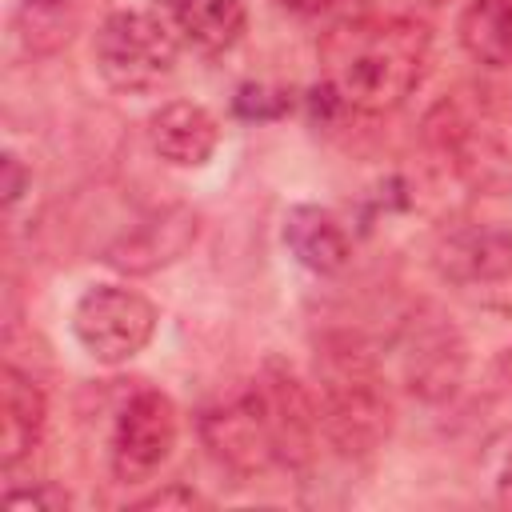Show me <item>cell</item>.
<instances>
[{
    "mask_svg": "<svg viewBox=\"0 0 512 512\" xmlns=\"http://www.w3.org/2000/svg\"><path fill=\"white\" fill-rule=\"evenodd\" d=\"M432 36L412 16H344L320 36V96L340 112L388 116L428 76Z\"/></svg>",
    "mask_w": 512,
    "mask_h": 512,
    "instance_id": "1",
    "label": "cell"
},
{
    "mask_svg": "<svg viewBox=\"0 0 512 512\" xmlns=\"http://www.w3.org/2000/svg\"><path fill=\"white\" fill-rule=\"evenodd\" d=\"M280 240L288 256L312 276H340L352 264V236L332 208L292 204L280 220Z\"/></svg>",
    "mask_w": 512,
    "mask_h": 512,
    "instance_id": "13",
    "label": "cell"
},
{
    "mask_svg": "<svg viewBox=\"0 0 512 512\" xmlns=\"http://www.w3.org/2000/svg\"><path fill=\"white\" fill-rule=\"evenodd\" d=\"M456 44L484 68H512V0H464Z\"/></svg>",
    "mask_w": 512,
    "mask_h": 512,
    "instance_id": "16",
    "label": "cell"
},
{
    "mask_svg": "<svg viewBox=\"0 0 512 512\" xmlns=\"http://www.w3.org/2000/svg\"><path fill=\"white\" fill-rule=\"evenodd\" d=\"M464 340L440 312H416L400 336V376L420 400H444L464 376Z\"/></svg>",
    "mask_w": 512,
    "mask_h": 512,
    "instance_id": "9",
    "label": "cell"
},
{
    "mask_svg": "<svg viewBox=\"0 0 512 512\" xmlns=\"http://www.w3.org/2000/svg\"><path fill=\"white\" fill-rule=\"evenodd\" d=\"M88 0H16L12 8V32L20 48L36 60L60 56L84 28Z\"/></svg>",
    "mask_w": 512,
    "mask_h": 512,
    "instance_id": "15",
    "label": "cell"
},
{
    "mask_svg": "<svg viewBox=\"0 0 512 512\" xmlns=\"http://www.w3.org/2000/svg\"><path fill=\"white\" fill-rule=\"evenodd\" d=\"M424 140L436 160L476 192H504L512 188V148L504 144L500 128L484 116V108L444 96L424 116Z\"/></svg>",
    "mask_w": 512,
    "mask_h": 512,
    "instance_id": "4",
    "label": "cell"
},
{
    "mask_svg": "<svg viewBox=\"0 0 512 512\" xmlns=\"http://www.w3.org/2000/svg\"><path fill=\"white\" fill-rule=\"evenodd\" d=\"M4 504L8 508H36V512H60V508H68L72 500H68V492L64 488H56L52 480H32V484H24V488H4Z\"/></svg>",
    "mask_w": 512,
    "mask_h": 512,
    "instance_id": "17",
    "label": "cell"
},
{
    "mask_svg": "<svg viewBox=\"0 0 512 512\" xmlns=\"http://www.w3.org/2000/svg\"><path fill=\"white\" fill-rule=\"evenodd\" d=\"M156 328H160V308L152 304V296H144L124 280L92 284L72 304L76 344L84 348V356L108 368L136 360L152 344Z\"/></svg>",
    "mask_w": 512,
    "mask_h": 512,
    "instance_id": "5",
    "label": "cell"
},
{
    "mask_svg": "<svg viewBox=\"0 0 512 512\" xmlns=\"http://www.w3.org/2000/svg\"><path fill=\"white\" fill-rule=\"evenodd\" d=\"M196 428H200V440H204L208 456L216 460V468H224L236 480H256V476L280 468L256 380H244L240 388H232L228 396L208 404L200 412Z\"/></svg>",
    "mask_w": 512,
    "mask_h": 512,
    "instance_id": "7",
    "label": "cell"
},
{
    "mask_svg": "<svg viewBox=\"0 0 512 512\" xmlns=\"http://www.w3.org/2000/svg\"><path fill=\"white\" fill-rule=\"evenodd\" d=\"M180 36L160 12L116 8L96 24L92 60L108 88L128 96L160 92L180 68Z\"/></svg>",
    "mask_w": 512,
    "mask_h": 512,
    "instance_id": "3",
    "label": "cell"
},
{
    "mask_svg": "<svg viewBox=\"0 0 512 512\" xmlns=\"http://www.w3.org/2000/svg\"><path fill=\"white\" fill-rule=\"evenodd\" d=\"M288 12H296V16H328V12H336L344 0H280Z\"/></svg>",
    "mask_w": 512,
    "mask_h": 512,
    "instance_id": "20",
    "label": "cell"
},
{
    "mask_svg": "<svg viewBox=\"0 0 512 512\" xmlns=\"http://www.w3.org/2000/svg\"><path fill=\"white\" fill-rule=\"evenodd\" d=\"M428 260L444 284L492 288L512 276V224L500 216H452L432 236Z\"/></svg>",
    "mask_w": 512,
    "mask_h": 512,
    "instance_id": "8",
    "label": "cell"
},
{
    "mask_svg": "<svg viewBox=\"0 0 512 512\" xmlns=\"http://www.w3.org/2000/svg\"><path fill=\"white\" fill-rule=\"evenodd\" d=\"M496 500L504 508H512V448H508V456L500 464V476H496Z\"/></svg>",
    "mask_w": 512,
    "mask_h": 512,
    "instance_id": "21",
    "label": "cell"
},
{
    "mask_svg": "<svg viewBox=\"0 0 512 512\" xmlns=\"http://www.w3.org/2000/svg\"><path fill=\"white\" fill-rule=\"evenodd\" d=\"M160 16L200 56H228L248 32V0H160Z\"/></svg>",
    "mask_w": 512,
    "mask_h": 512,
    "instance_id": "14",
    "label": "cell"
},
{
    "mask_svg": "<svg viewBox=\"0 0 512 512\" xmlns=\"http://www.w3.org/2000/svg\"><path fill=\"white\" fill-rule=\"evenodd\" d=\"M196 236H200V212L188 204H168L128 224L104 248V264L116 268L120 276H152L176 264L196 244Z\"/></svg>",
    "mask_w": 512,
    "mask_h": 512,
    "instance_id": "10",
    "label": "cell"
},
{
    "mask_svg": "<svg viewBox=\"0 0 512 512\" xmlns=\"http://www.w3.org/2000/svg\"><path fill=\"white\" fill-rule=\"evenodd\" d=\"M132 508H160V512H168V508H208V496H200V492H196L192 484H184V480H168L164 488H156V492L132 500Z\"/></svg>",
    "mask_w": 512,
    "mask_h": 512,
    "instance_id": "18",
    "label": "cell"
},
{
    "mask_svg": "<svg viewBox=\"0 0 512 512\" xmlns=\"http://www.w3.org/2000/svg\"><path fill=\"white\" fill-rule=\"evenodd\" d=\"M44 428H48V396L36 372H24L8 356L0 372V464L8 476L36 456Z\"/></svg>",
    "mask_w": 512,
    "mask_h": 512,
    "instance_id": "12",
    "label": "cell"
},
{
    "mask_svg": "<svg viewBox=\"0 0 512 512\" xmlns=\"http://www.w3.org/2000/svg\"><path fill=\"white\" fill-rule=\"evenodd\" d=\"M500 372H504V380L512 384V348H504V356H500Z\"/></svg>",
    "mask_w": 512,
    "mask_h": 512,
    "instance_id": "22",
    "label": "cell"
},
{
    "mask_svg": "<svg viewBox=\"0 0 512 512\" xmlns=\"http://www.w3.org/2000/svg\"><path fill=\"white\" fill-rule=\"evenodd\" d=\"M312 396L324 444L344 460L376 456L396 428V392L384 360L356 332H324L312 348Z\"/></svg>",
    "mask_w": 512,
    "mask_h": 512,
    "instance_id": "2",
    "label": "cell"
},
{
    "mask_svg": "<svg viewBox=\"0 0 512 512\" xmlns=\"http://www.w3.org/2000/svg\"><path fill=\"white\" fill-rule=\"evenodd\" d=\"M28 184H32V172H24L20 156L8 152V156H4V200H8V208H16V200L24 196Z\"/></svg>",
    "mask_w": 512,
    "mask_h": 512,
    "instance_id": "19",
    "label": "cell"
},
{
    "mask_svg": "<svg viewBox=\"0 0 512 512\" xmlns=\"http://www.w3.org/2000/svg\"><path fill=\"white\" fill-rule=\"evenodd\" d=\"M144 136H148V148L164 164L204 168L216 156L220 140H224V124L200 100H164L156 112H148Z\"/></svg>",
    "mask_w": 512,
    "mask_h": 512,
    "instance_id": "11",
    "label": "cell"
},
{
    "mask_svg": "<svg viewBox=\"0 0 512 512\" xmlns=\"http://www.w3.org/2000/svg\"><path fill=\"white\" fill-rule=\"evenodd\" d=\"M180 440V412L176 400L156 384H136L116 404L108 428V472L120 484L152 480L176 452Z\"/></svg>",
    "mask_w": 512,
    "mask_h": 512,
    "instance_id": "6",
    "label": "cell"
}]
</instances>
